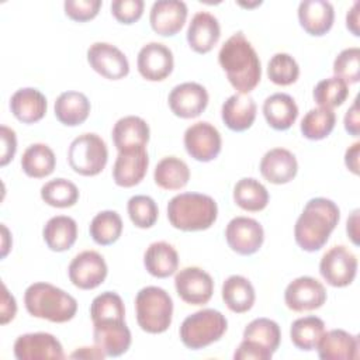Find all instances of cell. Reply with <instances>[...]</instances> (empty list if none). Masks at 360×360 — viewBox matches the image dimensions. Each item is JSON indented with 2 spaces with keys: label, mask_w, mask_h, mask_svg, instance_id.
Returning a JSON list of instances; mask_svg holds the SVG:
<instances>
[{
  "label": "cell",
  "mask_w": 360,
  "mask_h": 360,
  "mask_svg": "<svg viewBox=\"0 0 360 360\" xmlns=\"http://www.w3.org/2000/svg\"><path fill=\"white\" fill-rule=\"evenodd\" d=\"M218 62L238 93L249 94L260 83V59L242 31L235 32L224 42L218 53Z\"/></svg>",
  "instance_id": "cell-1"
},
{
  "label": "cell",
  "mask_w": 360,
  "mask_h": 360,
  "mask_svg": "<svg viewBox=\"0 0 360 360\" xmlns=\"http://www.w3.org/2000/svg\"><path fill=\"white\" fill-rule=\"evenodd\" d=\"M340 219L339 207L329 198H311L294 226L297 245L305 252L322 249Z\"/></svg>",
  "instance_id": "cell-2"
},
{
  "label": "cell",
  "mask_w": 360,
  "mask_h": 360,
  "mask_svg": "<svg viewBox=\"0 0 360 360\" xmlns=\"http://www.w3.org/2000/svg\"><path fill=\"white\" fill-rule=\"evenodd\" d=\"M218 217L215 200L201 193H181L167 202V219L176 229L184 232L205 231Z\"/></svg>",
  "instance_id": "cell-3"
},
{
  "label": "cell",
  "mask_w": 360,
  "mask_h": 360,
  "mask_svg": "<svg viewBox=\"0 0 360 360\" xmlns=\"http://www.w3.org/2000/svg\"><path fill=\"white\" fill-rule=\"evenodd\" d=\"M24 305L31 316L63 323L75 318L77 301L59 287L49 283H34L24 292Z\"/></svg>",
  "instance_id": "cell-4"
},
{
  "label": "cell",
  "mask_w": 360,
  "mask_h": 360,
  "mask_svg": "<svg viewBox=\"0 0 360 360\" xmlns=\"http://www.w3.org/2000/svg\"><path fill=\"white\" fill-rule=\"evenodd\" d=\"M135 312L139 328L146 333H163L173 318V300L163 288L148 285L135 297Z\"/></svg>",
  "instance_id": "cell-5"
},
{
  "label": "cell",
  "mask_w": 360,
  "mask_h": 360,
  "mask_svg": "<svg viewBox=\"0 0 360 360\" xmlns=\"http://www.w3.org/2000/svg\"><path fill=\"white\" fill-rule=\"evenodd\" d=\"M225 315L212 308H205L188 315L180 326V339L187 349H204L218 342L226 332Z\"/></svg>",
  "instance_id": "cell-6"
},
{
  "label": "cell",
  "mask_w": 360,
  "mask_h": 360,
  "mask_svg": "<svg viewBox=\"0 0 360 360\" xmlns=\"http://www.w3.org/2000/svg\"><path fill=\"white\" fill-rule=\"evenodd\" d=\"M68 162L77 174L97 176L108 162L107 145L97 134H82L69 145Z\"/></svg>",
  "instance_id": "cell-7"
},
{
  "label": "cell",
  "mask_w": 360,
  "mask_h": 360,
  "mask_svg": "<svg viewBox=\"0 0 360 360\" xmlns=\"http://www.w3.org/2000/svg\"><path fill=\"white\" fill-rule=\"evenodd\" d=\"M319 273L332 287H346L353 283L357 273V257L346 246L330 248L319 262Z\"/></svg>",
  "instance_id": "cell-8"
},
{
  "label": "cell",
  "mask_w": 360,
  "mask_h": 360,
  "mask_svg": "<svg viewBox=\"0 0 360 360\" xmlns=\"http://www.w3.org/2000/svg\"><path fill=\"white\" fill-rule=\"evenodd\" d=\"M69 280L80 290H93L104 283L108 267L104 257L96 250L76 255L68 267Z\"/></svg>",
  "instance_id": "cell-9"
},
{
  "label": "cell",
  "mask_w": 360,
  "mask_h": 360,
  "mask_svg": "<svg viewBox=\"0 0 360 360\" xmlns=\"http://www.w3.org/2000/svg\"><path fill=\"white\" fill-rule=\"evenodd\" d=\"M177 295L190 305H204L214 294L212 277L197 266L179 270L174 277Z\"/></svg>",
  "instance_id": "cell-10"
},
{
  "label": "cell",
  "mask_w": 360,
  "mask_h": 360,
  "mask_svg": "<svg viewBox=\"0 0 360 360\" xmlns=\"http://www.w3.org/2000/svg\"><path fill=\"white\" fill-rule=\"evenodd\" d=\"M184 148L193 159L198 162H211L221 152L222 138L212 124L200 121L186 129Z\"/></svg>",
  "instance_id": "cell-11"
},
{
  "label": "cell",
  "mask_w": 360,
  "mask_h": 360,
  "mask_svg": "<svg viewBox=\"0 0 360 360\" xmlns=\"http://www.w3.org/2000/svg\"><path fill=\"white\" fill-rule=\"evenodd\" d=\"M228 246L242 256L256 253L264 240V231L259 221L249 217L232 218L225 229Z\"/></svg>",
  "instance_id": "cell-12"
},
{
  "label": "cell",
  "mask_w": 360,
  "mask_h": 360,
  "mask_svg": "<svg viewBox=\"0 0 360 360\" xmlns=\"http://www.w3.org/2000/svg\"><path fill=\"white\" fill-rule=\"evenodd\" d=\"M87 62L94 72L110 80L124 79L129 73L125 53L108 42L91 44L87 49Z\"/></svg>",
  "instance_id": "cell-13"
},
{
  "label": "cell",
  "mask_w": 360,
  "mask_h": 360,
  "mask_svg": "<svg viewBox=\"0 0 360 360\" xmlns=\"http://www.w3.org/2000/svg\"><path fill=\"white\" fill-rule=\"evenodd\" d=\"M284 301L294 312L314 311L325 304L326 290L319 280L309 276H301L287 285Z\"/></svg>",
  "instance_id": "cell-14"
},
{
  "label": "cell",
  "mask_w": 360,
  "mask_h": 360,
  "mask_svg": "<svg viewBox=\"0 0 360 360\" xmlns=\"http://www.w3.org/2000/svg\"><path fill=\"white\" fill-rule=\"evenodd\" d=\"M14 356L18 360H62L65 359L60 342L51 333L35 332L20 335L14 342Z\"/></svg>",
  "instance_id": "cell-15"
},
{
  "label": "cell",
  "mask_w": 360,
  "mask_h": 360,
  "mask_svg": "<svg viewBox=\"0 0 360 360\" xmlns=\"http://www.w3.org/2000/svg\"><path fill=\"white\" fill-rule=\"evenodd\" d=\"M208 91L195 82H186L174 86L169 93L167 103L176 117L188 120L198 117L208 105Z\"/></svg>",
  "instance_id": "cell-16"
},
{
  "label": "cell",
  "mask_w": 360,
  "mask_h": 360,
  "mask_svg": "<svg viewBox=\"0 0 360 360\" xmlns=\"http://www.w3.org/2000/svg\"><path fill=\"white\" fill-rule=\"evenodd\" d=\"M93 340L105 357H118L128 352L132 338L125 319H108L93 323Z\"/></svg>",
  "instance_id": "cell-17"
},
{
  "label": "cell",
  "mask_w": 360,
  "mask_h": 360,
  "mask_svg": "<svg viewBox=\"0 0 360 360\" xmlns=\"http://www.w3.org/2000/svg\"><path fill=\"white\" fill-rule=\"evenodd\" d=\"M149 166L146 146L120 150L112 166V179L117 186L129 188L139 184Z\"/></svg>",
  "instance_id": "cell-18"
},
{
  "label": "cell",
  "mask_w": 360,
  "mask_h": 360,
  "mask_svg": "<svg viewBox=\"0 0 360 360\" xmlns=\"http://www.w3.org/2000/svg\"><path fill=\"white\" fill-rule=\"evenodd\" d=\"M139 75L149 82H162L173 70V52L160 42H149L143 45L136 58Z\"/></svg>",
  "instance_id": "cell-19"
},
{
  "label": "cell",
  "mask_w": 360,
  "mask_h": 360,
  "mask_svg": "<svg viewBox=\"0 0 360 360\" xmlns=\"http://www.w3.org/2000/svg\"><path fill=\"white\" fill-rule=\"evenodd\" d=\"M187 6L180 0H158L152 4L149 22L152 30L162 37L176 35L187 20Z\"/></svg>",
  "instance_id": "cell-20"
},
{
  "label": "cell",
  "mask_w": 360,
  "mask_h": 360,
  "mask_svg": "<svg viewBox=\"0 0 360 360\" xmlns=\"http://www.w3.org/2000/svg\"><path fill=\"white\" fill-rule=\"evenodd\" d=\"M260 173L271 184L290 183L298 172V163L292 152L284 148H274L264 153L260 160Z\"/></svg>",
  "instance_id": "cell-21"
},
{
  "label": "cell",
  "mask_w": 360,
  "mask_h": 360,
  "mask_svg": "<svg viewBox=\"0 0 360 360\" xmlns=\"http://www.w3.org/2000/svg\"><path fill=\"white\" fill-rule=\"evenodd\" d=\"M221 27L215 15L198 11L193 15L187 28V42L197 53H208L219 41Z\"/></svg>",
  "instance_id": "cell-22"
},
{
  "label": "cell",
  "mask_w": 360,
  "mask_h": 360,
  "mask_svg": "<svg viewBox=\"0 0 360 360\" xmlns=\"http://www.w3.org/2000/svg\"><path fill=\"white\" fill-rule=\"evenodd\" d=\"M333 20V6L326 0H304L298 6L300 25L312 37H322L329 32Z\"/></svg>",
  "instance_id": "cell-23"
},
{
  "label": "cell",
  "mask_w": 360,
  "mask_h": 360,
  "mask_svg": "<svg viewBox=\"0 0 360 360\" xmlns=\"http://www.w3.org/2000/svg\"><path fill=\"white\" fill-rule=\"evenodd\" d=\"M322 360H352L359 357V338L343 329L325 332L316 345Z\"/></svg>",
  "instance_id": "cell-24"
},
{
  "label": "cell",
  "mask_w": 360,
  "mask_h": 360,
  "mask_svg": "<svg viewBox=\"0 0 360 360\" xmlns=\"http://www.w3.org/2000/svg\"><path fill=\"white\" fill-rule=\"evenodd\" d=\"M257 105L249 94L235 93L229 96L221 108L224 124L235 132L249 129L256 120Z\"/></svg>",
  "instance_id": "cell-25"
},
{
  "label": "cell",
  "mask_w": 360,
  "mask_h": 360,
  "mask_svg": "<svg viewBox=\"0 0 360 360\" xmlns=\"http://www.w3.org/2000/svg\"><path fill=\"white\" fill-rule=\"evenodd\" d=\"M46 97L34 87L18 89L10 98L13 115L22 124H35L46 114Z\"/></svg>",
  "instance_id": "cell-26"
},
{
  "label": "cell",
  "mask_w": 360,
  "mask_h": 360,
  "mask_svg": "<svg viewBox=\"0 0 360 360\" xmlns=\"http://www.w3.org/2000/svg\"><path fill=\"white\" fill-rule=\"evenodd\" d=\"M149 125L136 115H127L120 118L112 128V142L117 150L146 146L149 142Z\"/></svg>",
  "instance_id": "cell-27"
},
{
  "label": "cell",
  "mask_w": 360,
  "mask_h": 360,
  "mask_svg": "<svg viewBox=\"0 0 360 360\" xmlns=\"http://www.w3.org/2000/svg\"><path fill=\"white\" fill-rule=\"evenodd\" d=\"M263 115L273 129L285 131L295 122L298 105L290 94L274 93L264 100Z\"/></svg>",
  "instance_id": "cell-28"
},
{
  "label": "cell",
  "mask_w": 360,
  "mask_h": 360,
  "mask_svg": "<svg viewBox=\"0 0 360 360\" xmlns=\"http://www.w3.org/2000/svg\"><path fill=\"white\" fill-rule=\"evenodd\" d=\"M53 110L55 117L60 124L66 127H76L89 118L91 105L84 93L70 90L58 96Z\"/></svg>",
  "instance_id": "cell-29"
},
{
  "label": "cell",
  "mask_w": 360,
  "mask_h": 360,
  "mask_svg": "<svg viewBox=\"0 0 360 360\" xmlns=\"http://www.w3.org/2000/svg\"><path fill=\"white\" fill-rule=\"evenodd\" d=\"M143 266L150 276L166 278L174 274L179 267L177 250L165 240L153 242L145 250Z\"/></svg>",
  "instance_id": "cell-30"
},
{
  "label": "cell",
  "mask_w": 360,
  "mask_h": 360,
  "mask_svg": "<svg viewBox=\"0 0 360 360\" xmlns=\"http://www.w3.org/2000/svg\"><path fill=\"white\" fill-rule=\"evenodd\" d=\"M42 236L51 250H69L77 239V224L68 215L52 217L46 221L42 229Z\"/></svg>",
  "instance_id": "cell-31"
},
{
  "label": "cell",
  "mask_w": 360,
  "mask_h": 360,
  "mask_svg": "<svg viewBox=\"0 0 360 360\" xmlns=\"http://www.w3.org/2000/svg\"><path fill=\"white\" fill-rule=\"evenodd\" d=\"M221 294L225 305L235 314L248 312L256 300V292L252 283L239 274L229 276L224 281Z\"/></svg>",
  "instance_id": "cell-32"
},
{
  "label": "cell",
  "mask_w": 360,
  "mask_h": 360,
  "mask_svg": "<svg viewBox=\"0 0 360 360\" xmlns=\"http://www.w3.org/2000/svg\"><path fill=\"white\" fill-rule=\"evenodd\" d=\"M56 158L53 150L45 143L30 145L21 158L22 172L32 179H44L53 173Z\"/></svg>",
  "instance_id": "cell-33"
},
{
  "label": "cell",
  "mask_w": 360,
  "mask_h": 360,
  "mask_svg": "<svg viewBox=\"0 0 360 360\" xmlns=\"http://www.w3.org/2000/svg\"><path fill=\"white\" fill-rule=\"evenodd\" d=\"M153 180L163 190H180L190 180V169L184 160L176 156H166L156 165Z\"/></svg>",
  "instance_id": "cell-34"
},
{
  "label": "cell",
  "mask_w": 360,
  "mask_h": 360,
  "mask_svg": "<svg viewBox=\"0 0 360 360\" xmlns=\"http://www.w3.org/2000/svg\"><path fill=\"white\" fill-rule=\"evenodd\" d=\"M267 188L253 177L240 179L233 187V201L245 211L257 212L269 204Z\"/></svg>",
  "instance_id": "cell-35"
},
{
  "label": "cell",
  "mask_w": 360,
  "mask_h": 360,
  "mask_svg": "<svg viewBox=\"0 0 360 360\" xmlns=\"http://www.w3.org/2000/svg\"><path fill=\"white\" fill-rule=\"evenodd\" d=\"M323 333L325 322L315 315L298 318L291 323L290 328V338L292 345L297 349L305 352L316 349V345Z\"/></svg>",
  "instance_id": "cell-36"
},
{
  "label": "cell",
  "mask_w": 360,
  "mask_h": 360,
  "mask_svg": "<svg viewBox=\"0 0 360 360\" xmlns=\"http://www.w3.org/2000/svg\"><path fill=\"white\" fill-rule=\"evenodd\" d=\"M122 219L117 211L105 210L94 215L90 222V236L97 245L108 246L115 243L122 233Z\"/></svg>",
  "instance_id": "cell-37"
},
{
  "label": "cell",
  "mask_w": 360,
  "mask_h": 360,
  "mask_svg": "<svg viewBox=\"0 0 360 360\" xmlns=\"http://www.w3.org/2000/svg\"><path fill=\"white\" fill-rule=\"evenodd\" d=\"M243 339L259 345L271 354L278 349L281 330L277 322L269 318H256L249 322L243 330Z\"/></svg>",
  "instance_id": "cell-38"
},
{
  "label": "cell",
  "mask_w": 360,
  "mask_h": 360,
  "mask_svg": "<svg viewBox=\"0 0 360 360\" xmlns=\"http://www.w3.org/2000/svg\"><path fill=\"white\" fill-rule=\"evenodd\" d=\"M336 115L333 110L318 107L309 110L301 120V134L309 141H321L326 138L335 128Z\"/></svg>",
  "instance_id": "cell-39"
},
{
  "label": "cell",
  "mask_w": 360,
  "mask_h": 360,
  "mask_svg": "<svg viewBox=\"0 0 360 360\" xmlns=\"http://www.w3.org/2000/svg\"><path fill=\"white\" fill-rule=\"evenodd\" d=\"M77 186L68 179H53L41 187V198L51 207L69 208L79 200Z\"/></svg>",
  "instance_id": "cell-40"
},
{
  "label": "cell",
  "mask_w": 360,
  "mask_h": 360,
  "mask_svg": "<svg viewBox=\"0 0 360 360\" xmlns=\"http://www.w3.org/2000/svg\"><path fill=\"white\" fill-rule=\"evenodd\" d=\"M312 96L319 107L332 110L346 101L349 96V86L339 77H328L314 87Z\"/></svg>",
  "instance_id": "cell-41"
},
{
  "label": "cell",
  "mask_w": 360,
  "mask_h": 360,
  "mask_svg": "<svg viewBox=\"0 0 360 360\" xmlns=\"http://www.w3.org/2000/svg\"><path fill=\"white\" fill-rule=\"evenodd\" d=\"M90 318L93 323L108 319H125L122 298L114 291L101 292L91 301Z\"/></svg>",
  "instance_id": "cell-42"
},
{
  "label": "cell",
  "mask_w": 360,
  "mask_h": 360,
  "mask_svg": "<svg viewBox=\"0 0 360 360\" xmlns=\"http://www.w3.org/2000/svg\"><path fill=\"white\" fill-rule=\"evenodd\" d=\"M267 76L277 86H290L297 82L300 66L291 55L278 52L267 63Z\"/></svg>",
  "instance_id": "cell-43"
},
{
  "label": "cell",
  "mask_w": 360,
  "mask_h": 360,
  "mask_svg": "<svg viewBox=\"0 0 360 360\" xmlns=\"http://www.w3.org/2000/svg\"><path fill=\"white\" fill-rule=\"evenodd\" d=\"M127 211L131 222L141 229H148L158 221L159 210L155 200L149 195H134L128 200Z\"/></svg>",
  "instance_id": "cell-44"
},
{
  "label": "cell",
  "mask_w": 360,
  "mask_h": 360,
  "mask_svg": "<svg viewBox=\"0 0 360 360\" xmlns=\"http://www.w3.org/2000/svg\"><path fill=\"white\" fill-rule=\"evenodd\" d=\"M333 73L347 84L357 83L360 80V49L357 46L343 49L335 58Z\"/></svg>",
  "instance_id": "cell-45"
},
{
  "label": "cell",
  "mask_w": 360,
  "mask_h": 360,
  "mask_svg": "<svg viewBox=\"0 0 360 360\" xmlns=\"http://www.w3.org/2000/svg\"><path fill=\"white\" fill-rule=\"evenodd\" d=\"M101 0H66L63 3L65 14L77 22L93 20L101 7Z\"/></svg>",
  "instance_id": "cell-46"
},
{
  "label": "cell",
  "mask_w": 360,
  "mask_h": 360,
  "mask_svg": "<svg viewBox=\"0 0 360 360\" xmlns=\"http://www.w3.org/2000/svg\"><path fill=\"white\" fill-rule=\"evenodd\" d=\"M145 3L142 0H114L111 3V14L121 24H134L143 14Z\"/></svg>",
  "instance_id": "cell-47"
},
{
  "label": "cell",
  "mask_w": 360,
  "mask_h": 360,
  "mask_svg": "<svg viewBox=\"0 0 360 360\" xmlns=\"http://www.w3.org/2000/svg\"><path fill=\"white\" fill-rule=\"evenodd\" d=\"M273 354L250 340H242L233 353L235 360H270Z\"/></svg>",
  "instance_id": "cell-48"
},
{
  "label": "cell",
  "mask_w": 360,
  "mask_h": 360,
  "mask_svg": "<svg viewBox=\"0 0 360 360\" xmlns=\"http://www.w3.org/2000/svg\"><path fill=\"white\" fill-rule=\"evenodd\" d=\"M0 136H1V156H0V166H6L8 165L17 150V138H15V132L6 127L1 125L0 127Z\"/></svg>",
  "instance_id": "cell-49"
},
{
  "label": "cell",
  "mask_w": 360,
  "mask_h": 360,
  "mask_svg": "<svg viewBox=\"0 0 360 360\" xmlns=\"http://www.w3.org/2000/svg\"><path fill=\"white\" fill-rule=\"evenodd\" d=\"M3 295H1V305H0V323L6 325L14 319L17 314V302L15 298L8 292L6 284H1Z\"/></svg>",
  "instance_id": "cell-50"
},
{
  "label": "cell",
  "mask_w": 360,
  "mask_h": 360,
  "mask_svg": "<svg viewBox=\"0 0 360 360\" xmlns=\"http://www.w3.org/2000/svg\"><path fill=\"white\" fill-rule=\"evenodd\" d=\"M359 98L353 101V104L349 107V110L345 114V129L352 135V136H359L360 132V117H359Z\"/></svg>",
  "instance_id": "cell-51"
},
{
  "label": "cell",
  "mask_w": 360,
  "mask_h": 360,
  "mask_svg": "<svg viewBox=\"0 0 360 360\" xmlns=\"http://www.w3.org/2000/svg\"><path fill=\"white\" fill-rule=\"evenodd\" d=\"M359 152L360 142H354L352 146L347 148L345 153V165L353 174H359Z\"/></svg>",
  "instance_id": "cell-52"
},
{
  "label": "cell",
  "mask_w": 360,
  "mask_h": 360,
  "mask_svg": "<svg viewBox=\"0 0 360 360\" xmlns=\"http://www.w3.org/2000/svg\"><path fill=\"white\" fill-rule=\"evenodd\" d=\"M359 7H360V3L354 1L352 8L346 14V27H347V30L354 37L360 35V30H359Z\"/></svg>",
  "instance_id": "cell-53"
},
{
  "label": "cell",
  "mask_w": 360,
  "mask_h": 360,
  "mask_svg": "<svg viewBox=\"0 0 360 360\" xmlns=\"http://www.w3.org/2000/svg\"><path fill=\"white\" fill-rule=\"evenodd\" d=\"M346 232L350 240L357 246L359 245V210H354L352 215L347 218Z\"/></svg>",
  "instance_id": "cell-54"
},
{
  "label": "cell",
  "mask_w": 360,
  "mask_h": 360,
  "mask_svg": "<svg viewBox=\"0 0 360 360\" xmlns=\"http://www.w3.org/2000/svg\"><path fill=\"white\" fill-rule=\"evenodd\" d=\"M69 357L72 359H104L105 354L97 347H80L75 350Z\"/></svg>",
  "instance_id": "cell-55"
},
{
  "label": "cell",
  "mask_w": 360,
  "mask_h": 360,
  "mask_svg": "<svg viewBox=\"0 0 360 360\" xmlns=\"http://www.w3.org/2000/svg\"><path fill=\"white\" fill-rule=\"evenodd\" d=\"M1 232H3V236H1V257L4 259L7 256V253L10 252V249H11V236H10V232H8V229L4 224H1Z\"/></svg>",
  "instance_id": "cell-56"
}]
</instances>
